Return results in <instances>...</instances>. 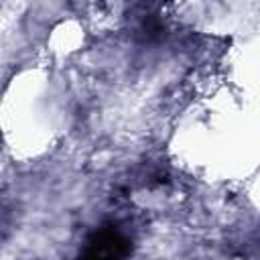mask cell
<instances>
[{
    "mask_svg": "<svg viewBox=\"0 0 260 260\" xmlns=\"http://www.w3.org/2000/svg\"><path fill=\"white\" fill-rule=\"evenodd\" d=\"M126 242L116 232H102L89 242L81 260H124Z\"/></svg>",
    "mask_w": 260,
    "mask_h": 260,
    "instance_id": "obj_1",
    "label": "cell"
}]
</instances>
